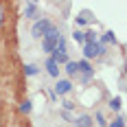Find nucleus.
Segmentation results:
<instances>
[{
    "instance_id": "1",
    "label": "nucleus",
    "mask_w": 127,
    "mask_h": 127,
    "mask_svg": "<svg viewBox=\"0 0 127 127\" xmlns=\"http://www.w3.org/2000/svg\"><path fill=\"white\" fill-rule=\"evenodd\" d=\"M59 39H62V33L53 26L51 31L44 35V39H42V48H44L46 53H53V51H55V46L59 44Z\"/></svg>"
},
{
    "instance_id": "2",
    "label": "nucleus",
    "mask_w": 127,
    "mask_h": 127,
    "mask_svg": "<svg viewBox=\"0 0 127 127\" xmlns=\"http://www.w3.org/2000/svg\"><path fill=\"white\" fill-rule=\"evenodd\" d=\"M53 29V24H51V20H46V18H42V20H37L35 24H33V31H31V35L33 37H44L48 31Z\"/></svg>"
},
{
    "instance_id": "3",
    "label": "nucleus",
    "mask_w": 127,
    "mask_h": 127,
    "mask_svg": "<svg viewBox=\"0 0 127 127\" xmlns=\"http://www.w3.org/2000/svg\"><path fill=\"white\" fill-rule=\"evenodd\" d=\"M103 53H105V46L103 44H86L83 46V55H86V59H92V57H101Z\"/></svg>"
},
{
    "instance_id": "4",
    "label": "nucleus",
    "mask_w": 127,
    "mask_h": 127,
    "mask_svg": "<svg viewBox=\"0 0 127 127\" xmlns=\"http://www.w3.org/2000/svg\"><path fill=\"white\" fill-rule=\"evenodd\" d=\"M70 90H72V83H70L68 79H59V81L55 83V92H57V94H68Z\"/></svg>"
},
{
    "instance_id": "5",
    "label": "nucleus",
    "mask_w": 127,
    "mask_h": 127,
    "mask_svg": "<svg viewBox=\"0 0 127 127\" xmlns=\"http://www.w3.org/2000/svg\"><path fill=\"white\" fill-rule=\"evenodd\" d=\"M24 15H26V18H31V20H35V18L39 15V13H37V4H35V2H26Z\"/></svg>"
},
{
    "instance_id": "6",
    "label": "nucleus",
    "mask_w": 127,
    "mask_h": 127,
    "mask_svg": "<svg viewBox=\"0 0 127 127\" xmlns=\"http://www.w3.org/2000/svg\"><path fill=\"white\" fill-rule=\"evenodd\" d=\"M72 123H75L77 127H92V118H90L88 114H83V116H77Z\"/></svg>"
},
{
    "instance_id": "7",
    "label": "nucleus",
    "mask_w": 127,
    "mask_h": 127,
    "mask_svg": "<svg viewBox=\"0 0 127 127\" xmlns=\"http://www.w3.org/2000/svg\"><path fill=\"white\" fill-rule=\"evenodd\" d=\"M46 70H48V75H51V77H59V66L53 62V59L46 62Z\"/></svg>"
},
{
    "instance_id": "8",
    "label": "nucleus",
    "mask_w": 127,
    "mask_h": 127,
    "mask_svg": "<svg viewBox=\"0 0 127 127\" xmlns=\"http://www.w3.org/2000/svg\"><path fill=\"white\" fill-rule=\"evenodd\" d=\"M77 72H83V75H88V72H92V68H90L88 59H81V62H77Z\"/></svg>"
},
{
    "instance_id": "9",
    "label": "nucleus",
    "mask_w": 127,
    "mask_h": 127,
    "mask_svg": "<svg viewBox=\"0 0 127 127\" xmlns=\"http://www.w3.org/2000/svg\"><path fill=\"white\" fill-rule=\"evenodd\" d=\"M88 22H92V18H90L88 11H83L79 18H77V24H88Z\"/></svg>"
},
{
    "instance_id": "10",
    "label": "nucleus",
    "mask_w": 127,
    "mask_h": 127,
    "mask_svg": "<svg viewBox=\"0 0 127 127\" xmlns=\"http://www.w3.org/2000/svg\"><path fill=\"white\" fill-rule=\"evenodd\" d=\"M116 42V37H114V33H105V35H103V46H105V44H114Z\"/></svg>"
},
{
    "instance_id": "11",
    "label": "nucleus",
    "mask_w": 127,
    "mask_h": 127,
    "mask_svg": "<svg viewBox=\"0 0 127 127\" xmlns=\"http://www.w3.org/2000/svg\"><path fill=\"white\" fill-rule=\"evenodd\" d=\"M20 112H24V114L31 112V101H29V99H24V101L20 103Z\"/></svg>"
},
{
    "instance_id": "12",
    "label": "nucleus",
    "mask_w": 127,
    "mask_h": 127,
    "mask_svg": "<svg viewBox=\"0 0 127 127\" xmlns=\"http://www.w3.org/2000/svg\"><path fill=\"white\" fill-rule=\"evenodd\" d=\"M24 72H26L29 77L37 75V66H33V64H29V66H24Z\"/></svg>"
},
{
    "instance_id": "13",
    "label": "nucleus",
    "mask_w": 127,
    "mask_h": 127,
    "mask_svg": "<svg viewBox=\"0 0 127 127\" xmlns=\"http://www.w3.org/2000/svg\"><path fill=\"white\" fill-rule=\"evenodd\" d=\"M66 72H68V75H75L77 72V62H68L66 64Z\"/></svg>"
},
{
    "instance_id": "14",
    "label": "nucleus",
    "mask_w": 127,
    "mask_h": 127,
    "mask_svg": "<svg viewBox=\"0 0 127 127\" xmlns=\"http://www.w3.org/2000/svg\"><path fill=\"white\" fill-rule=\"evenodd\" d=\"M110 127H125V118H123V116H118V118H114Z\"/></svg>"
},
{
    "instance_id": "15",
    "label": "nucleus",
    "mask_w": 127,
    "mask_h": 127,
    "mask_svg": "<svg viewBox=\"0 0 127 127\" xmlns=\"http://www.w3.org/2000/svg\"><path fill=\"white\" fill-rule=\"evenodd\" d=\"M72 39L79 42V44H83V31H75V33H72Z\"/></svg>"
},
{
    "instance_id": "16",
    "label": "nucleus",
    "mask_w": 127,
    "mask_h": 127,
    "mask_svg": "<svg viewBox=\"0 0 127 127\" xmlns=\"http://www.w3.org/2000/svg\"><path fill=\"white\" fill-rule=\"evenodd\" d=\"M121 99H112V101H110V107H112V110H121Z\"/></svg>"
},
{
    "instance_id": "17",
    "label": "nucleus",
    "mask_w": 127,
    "mask_h": 127,
    "mask_svg": "<svg viewBox=\"0 0 127 127\" xmlns=\"http://www.w3.org/2000/svg\"><path fill=\"white\" fill-rule=\"evenodd\" d=\"M62 105H64V112H70V110L75 107V103H72V101H64Z\"/></svg>"
},
{
    "instance_id": "18",
    "label": "nucleus",
    "mask_w": 127,
    "mask_h": 127,
    "mask_svg": "<svg viewBox=\"0 0 127 127\" xmlns=\"http://www.w3.org/2000/svg\"><path fill=\"white\" fill-rule=\"evenodd\" d=\"M96 123H99V125H105V118H103V114H101V112H99V114H96Z\"/></svg>"
},
{
    "instance_id": "19",
    "label": "nucleus",
    "mask_w": 127,
    "mask_h": 127,
    "mask_svg": "<svg viewBox=\"0 0 127 127\" xmlns=\"http://www.w3.org/2000/svg\"><path fill=\"white\" fill-rule=\"evenodd\" d=\"M62 116H64V118H66V121H70V123H72V121H75V118H72V116H70V112H64Z\"/></svg>"
},
{
    "instance_id": "20",
    "label": "nucleus",
    "mask_w": 127,
    "mask_h": 127,
    "mask_svg": "<svg viewBox=\"0 0 127 127\" xmlns=\"http://www.w3.org/2000/svg\"><path fill=\"white\" fill-rule=\"evenodd\" d=\"M2 20H4V7L0 4V24H2Z\"/></svg>"
}]
</instances>
